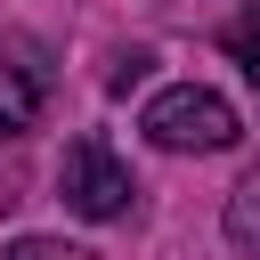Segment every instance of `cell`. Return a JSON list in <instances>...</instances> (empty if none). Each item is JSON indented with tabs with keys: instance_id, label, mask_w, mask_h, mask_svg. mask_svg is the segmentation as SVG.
Returning a JSON list of instances; mask_svg holds the SVG:
<instances>
[{
	"instance_id": "3",
	"label": "cell",
	"mask_w": 260,
	"mask_h": 260,
	"mask_svg": "<svg viewBox=\"0 0 260 260\" xmlns=\"http://www.w3.org/2000/svg\"><path fill=\"white\" fill-rule=\"evenodd\" d=\"M32 122H41V81L24 65H0V138H16Z\"/></svg>"
},
{
	"instance_id": "2",
	"label": "cell",
	"mask_w": 260,
	"mask_h": 260,
	"mask_svg": "<svg viewBox=\"0 0 260 260\" xmlns=\"http://www.w3.org/2000/svg\"><path fill=\"white\" fill-rule=\"evenodd\" d=\"M57 187H65V203L81 211V219H114V211H130V162L89 130V138H73L65 146V171H57Z\"/></svg>"
},
{
	"instance_id": "6",
	"label": "cell",
	"mask_w": 260,
	"mask_h": 260,
	"mask_svg": "<svg viewBox=\"0 0 260 260\" xmlns=\"http://www.w3.org/2000/svg\"><path fill=\"white\" fill-rule=\"evenodd\" d=\"M8 260H81V252H65V244H49V236H24Z\"/></svg>"
},
{
	"instance_id": "4",
	"label": "cell",
	"mask_w": 260,
	"mask_h": 260,
	"mask_svg": "<svg viewBox=\"0 0 260 260\" xmlns=\"http://www.w3.org/2000/svg\"><path fill=\"white\" fill-rule=\"evenodd\" d=\"M228 236H236L244 252H260V171H252V179L228 195Z\"/></svg>"
},
{
	"instance_id": "5",
	"label": "cell",
	"mask_w": 260,
	"mask_h": 260,
	"mask_svg": "<svg viewBox=\"0 0 260 260\" xmlns=\"http://www.w3.org/2000/svg\"><path fill=\"white\" fill-rule=\"evenodd\" d=\"M228 49H236V57H244V65L260 73V0H252V8H244V16L228 24Z\"/></svg>"
},
{
	"instance_id": "1",
	"label": "cell",
	"mask_w": 260,
	"mask_h": 260,
	"mask_svg": "<svg viewBox=\"0 0 260 260\" xmlns=\"http://www.w3.org/2000/svg\"><path fill=\"white\" fill-rule=\"evenodd\" d=\"M138 130H146L154 146H171V154H219V146H236V106H228L219 89H195V81H179V89L146 98Z\"/></svg>"
}]
</instances>
